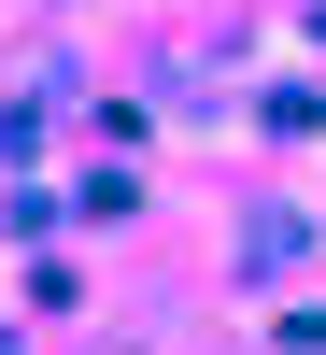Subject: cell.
I'll list each match as a JSON object with an SVG mask.
<instances>
[{"label":"cell","instance_id":"obj_1","mask_svg":"<svg viewBox=\"0 0 326 355\" xmlns=\"http://www.w3.org/2000/svg\"><path fill=\"white\" fill-rule=\"evenodd\" d=\"M100 355H142V341H100Z\"/></svg>","mask_w":326,"mask_h":355}]
</instances>
